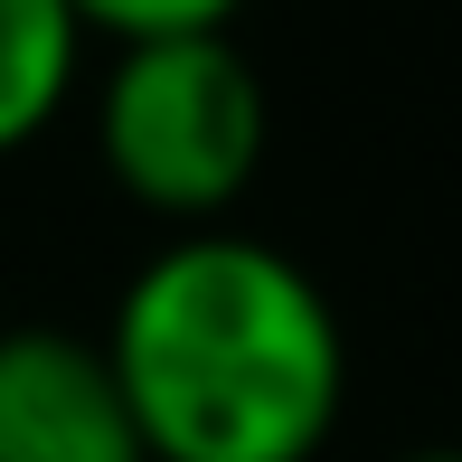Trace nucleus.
<instances>
[{
	"label": "nucleus",
	"mask_w": 462,
	"mask_h": 462,
	"mask_svg": "<svg viewBox=\"0 0 462 462\" xmlns=\"http://www.w3.org/2000/svg\"><path fill=\"white\" fill-rule=\"evenodd\" d=\"M104 359L152 462H311L349 396L330 292L236 226H180L123 283Z\"/></svg>",
	"instance_id": "nucleus-1"
},
{
	"label": "nucleus",
	"mask_w": 462,
	"mask_h": 462,
	"mask_svg": "<svg viewBox=\"0 0 462 462\" xmlns=\"http://www.w3.org/2000/svg\"><path fill=\"white\" fill-rule=\"evenodd\" d=\"M274 104L264 76L226 29L199 38H133L95 86V152L133 208L171 226H217L255 189Z\"/></svg>",
	"instance_id": "nucleus-2"
},
{
	"label": "nucleus",
	"mask_w": 462,
	"mask_h": 462,
	"mask_svg": "<svg viewBox=\"0 0 462 462\" xmlns=\"http://www.w3.org/2000/svg\"><path fill=\"white\" fill-rule=\"evenodd\" d=\"M0 462H152L104 340L48 321L0 330Z\"/></svg>",
	"instance_id": "nucleus-3"
},
{
	"label": "nucleus",
	"mask_w": 462,
	"mask_h": 462,
	"mask_svg": "<svg viewBox=\"0 0 462 462\" xmlns=\"http://www.w3.org/2000/svg\"><path fill=\"white\" fill-rule=\"evenodd\" d=\"M86 29L67 0H0V152H29L76 95Z\"/></svg>",
	"instance_id": "nucleus-4"
},
{
	"label": "nucleus",
	"mask_w": 462,
	"mask_h": 462,
	"mask_svg": "<svg viewBox=\"0 0 462 462\" xmlns=\"http://www.w3.org/2000/svg\"><path fill=\"white\" fill-rule=\"evenodd\" d=\"M76 29L86 38H114V48H133V38H199V29H236L245 0H67Z\"/></svg>",
	"instance_id": "nucleus-5"
},
{
	"label": "nucleus",
	"mask_w": 462,
	"mask_h": 462,
	"mask_svg": "<svg viewBox=\"0 0 462 462\" xmlns=\"http://www.w3.org/2000/svg\"><path fill=\"white\" fill-rule=\"evenodd\" d=\"M406 462H462V444H434V453H406Z\"/></svg>",
	"instance_id": "nucleus-6"
}]
</instances>
